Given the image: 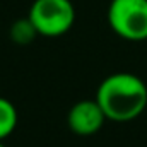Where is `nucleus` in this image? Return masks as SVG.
<instances>
[{"mask_svg":"<svg viewBox=\"0 0 147 147\" xmlns=\"http://www.w3.org/2000/svg\"><path fill=\"white\" fill-rule=\"evenodd\" d=\"M106 115L96 99H82L74 105L67 115V125L75 135L89 137L101 130L106 121Z\"/></svg>","mask_w":147,"mask_h":147,"instance_id":"20e7f679","label":"nucleus"},{"mask_svg":"<svg viewBox=\"0 0 147 147\" xmlns=\"http://www.w3.org/2000/svg\"><path fill=\"white\" fill-rule=\"evenodd\" d=\"M108 24L116 36L127 41H146L147 0H111Z\"/></svg>","mask_w":147,"mask_h":147,"instance_id":"f03ea898","label":"nucleus"},{"mask_svg":"<svg viewBox=\"0 0 147 147\" xmlns=\"http://www.w3.org/2000/svg\"><path fill=\"white\" fill-rule=\"evenodd\" d=\"M17 127V110L14 103L0 96V142L5 140Z\"/></svg>","mask_w":147,"mask_h":147,"instance_id":"423d86ee","label":"nucleus"},{"mask_svg":"<svg viewBox=\"0 0 147 147\" xmlns=\"http://www.w3.org/2000/svg\"><path fill=\"white\" fill-rule=\"evenodd\" d=\"M9 36L16 45L26 46V45H31L39 34H38L36 28H34V24L31 22L29 17H21V19L12 22L10 29H9Z\"/></svg>","mask_w":147,"mask_h":147,"instance_id":"39448f33","label":"nucleus"},{"mask_svg":"<svg viewBox=\"0 0 147 147\" xmlns=\"http://www.w3.org/2000/svg\"><path fill=\"white\" fill-rule=\"evenodd\" d=\"M28 17L39 36L57 38L70 31L75 22V9L70 0H34Z\"/></svg>","mask_w":147,"mask_h":147,"instance_id":"7ed1b4c3","label":"nucleus"},{"mask_svg":"<svg viewBox=\"0 0 147 147\" xmlns=\"http://www.w3.org/2000/svg\"><path fill=\"white\" fill-rule=\"evenodd\" d=\"M0 147H5V146H3V144H2V142H0Z\"/></svg>","mask_w":147,"mask_h":147,"instance_id":"0eeeda50","label":"nucleus"},{"mask_svg":"<svg viewBox=\"0 0 147 147\" xmlns=\"http://www.w3.org/2000/svg\"><path fill=\"white\" fill-rule=\"evenodd\" d=\"M94 99L108 120L132 121L147 108V86L135 74L116 72L101 80Z\"/></svg>","mask_w":147,"mask_h":147,"instance_id":"f257e3e1","label":"nucleus"}]
</instances>
